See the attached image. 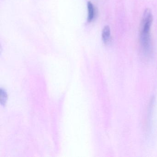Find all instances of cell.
Wrapping results in <instances>:
<instances>
[{
    "instance_id": "3957f363",
    "label": "cell",
    "mask_w": 157,
    "mask_h": 157,
    "mask_svg": "<svg viewBox=\"0 0 157 157\" xmlns=\"http://www.w3.org/2000/svg\"><path fill=\"white\" fill-rule=\"evenodd\" d=\"M87 9H88L87 21L88 22H90L93 20L95 15L94 6L90 2H88L87 3Z\"/></svg>"
},
{
    "instance_id": "7a4b0ae2",
    "label": "cell",
    "mask_w": 157,
    "mask_h": 157,
    "mask_svg": "<svg viewBox=\"0 0 157 157\" xmlns=\"http://www.w3.org/2000/svg\"><path fill=\"white\" fill-rule=\"evenodd\" d=\"M101 36L103 42L105 44H108L111 39V30L108 25L104 27L102 31Z\"/></svg>"
},
{
    "instance_id": "6da1fadb",
    "label": "cell",
    "mask_w": 157,
    "mask_h": 157,
    "mask_svg": "<svg viewBox=\"0 0 157 157\" xmlns=\"http://www.w3.org/2000/svg\"><path fill=\"white\" fill-rule=\"evenodd\" d=\"M153 21V16L149 9H146L143 13L140 25V43L142 52L146 56L152 53V42L151 28Z\"/></svg>"
}]
</instances>
